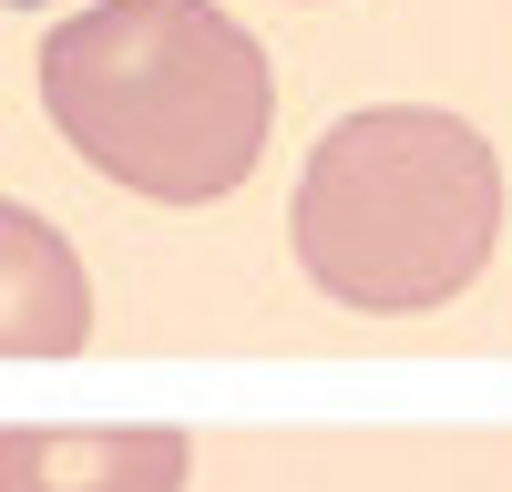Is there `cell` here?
Masks as SVG:
<instances>
[{"mask_svg":"<svg viewBox=\"0 0 512 492\" xmlns=\"http://www.w3.org/2000/svg\"><path fill=\"white\" fill-rule=\"evenodd\" d=\"M41 113L123 195L216 205L267 154L277 82L216 0H93L41 41Z\"/></svg>","mask_w":512,"mask_h":492,"instance_id":"cell-1","label":"cell"},{"mask_svg":"<svg viewBox=\"0 0 512 492\" xmlns=\"http://www.w3.org/2000/svg\"><path fill=\"white\" fill-rule=\"evenodd\" d=\"M297 267L338 308L410 318L461 298L502 236V154L441 103H369L328 123L287 205Z\"/></svg>","mask_w":512,"mask_h":492,"instance_id":"cell-2","label":"cell"},{"mask_svg":"<svg viewBox=\"0 0 512 492\" xmlns=\"http://www.w3.org/2000/svg\"><path fill=\"white\" fill-rule=\"evenodd\" d=\"M195 441L175 421H11L0 492H185Z\"/></svg>","mask_w":512,"mask_h":492,"instance_id":"cell-3","label":"cell"},{"mask_svg":"<svg viewBox=\"0 0 512 492\" xmlns=\"http://www.w3.org/2000/svg\"><path fill=\"white\" fill-rule=\"evenodd\" d=\"M93 349V287L52 216L0 195V359H72Z\"/></svg>","mask_w":512,"mask_h":492,"instance_id":"cell-4","label":"cell"}]
</instances>
